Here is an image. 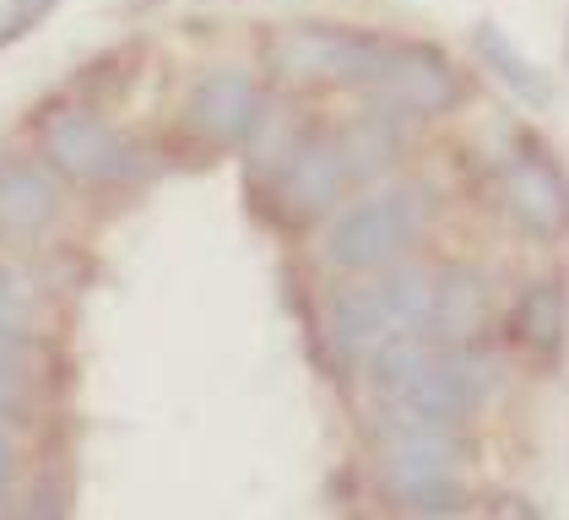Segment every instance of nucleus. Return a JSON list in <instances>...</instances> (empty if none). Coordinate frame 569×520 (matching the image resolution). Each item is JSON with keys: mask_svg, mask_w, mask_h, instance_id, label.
<instances>
[{"mask_svg": "<svg viewBox=\"0 0 569 520\" xmlns=\"http://www.w3.org/2000/svg\"><path fill=\"white\" fill-rule=\"evenodd\" d=\"M33 320V288L17 266H0V326L6 331H28Z\"/></svg>", "mask_w": 569, "mask_h": 520, "instance_id": "obj_17", "label": "nucleus"}, {"mask_svg": "<svg viewBox=\"0 0 569 520\" xmlns=\"http://www.w3.org/2000/svg\"><path fill=\"white\" fill-rule=\"evenodd\" d=\"M352 87H363L369 98L391 103L401 114H418V120L450 114L461 103V92H467L456 66L439 49H429V43H380V39L369 43Z\"/></svg>", "mask_w": 569, "mask_h": 520, "instance_id": "obj_5", "label": "nucleus"}, {"mask_svg": "<svg viewBox=\"0 0 569 520\" xmlns=\"http://www.w3.org/2000/svg\"><path fill=\"white\" fill-rule=\"evenodd\" d=\"M472 43H478L482 66L505 82V92H510L516 103H526V109H548V103H553V77H548L537 60H526L521 49L505 39L493 22H482L478 33H472Z\"/></svg>", "mask_w": 569, "mask_h": 520, "instance_id": "obj_13", "label": "nucleus"}, {"mask_svg": "<svg viewBox=\"0 0 569 520\" xmlns=\"http://www.w3.org/2000/svg\"><path fill=\"white\" fill-rule=\"evenodd\" d=\"M482 520H542V516H537V504L521 499V493H493L488 510H482Z\"/></svg>", "mask_w": 569, "mask_h": 520, "instance_id": "obj_19", "label": "nucleus"}, {"mask_svg": "<svg viewBox=\"0 0 569 520\" xmlns=\"http://www.w3.org/2000/svg\"><path fill=\"white\" fill-rule=\"evenodd\" d=\"M337 147H342V158H348V173L358 179V173H380V169H391V158H396V130L386 126V120H375V126H352L348 136H337Z\"/></svg>", "mask_w": 569, "mask_h": 520, "instance_id": "obj_15", "label": "nucleus"}, {"mask_svg": "<svg viewBox=\"0 0 569 520\" xmlns=\"http://www.w3.org/2000/svg\"><path fill=\"white\" fill-rule=\"evenodd\" d=\"M461 444L450 423L412 418V412H386L380 407V477L396 504L418 516H450L467 504L461 488Z\"/></svg>", "mask_w": 569, "mask_h": 520, "instance_id": "obj_2", "label": "nucleus"}, {"mask_svg": "<svg viewBox=\"0 0 569 520\" xmlns=\"http://www.w3.org/2000/svg\"><path fill=\"white\" fill-rule=\"evenodd\" d=\"M54 6L60 0H6V11H0V49H11V43H22L28 33H39L49 17H54Z\"/></svg>", "mask_w": 569, "mask_h": 520, "instance_id": "obj_16", "label": "nucleus"}, {"mask_svg": "<svg viewBox=\"0 0 569 520\" xmlns=\"http://www.w3.org/2000/svg\"><path fill=\"white\" fill-rule=\"evenodd\" d=\"M435 314V277L423 266H386L375 282H358L348 293H337L326 309L331 342L342 358H375L380 347L423 337Z\"/></svg>", "mask_w": 569, "mask_h": 520, "instance_id": "obj_3", "label": "nucleus"}, {"mask_svg": "<svg viewBox=\"0 0 569 520\" xmlns=\"http://www.w3.org/2000/svg\"><path fill=\"white\" fill-rule=\"evenodd\" d=\"M423 196L407 190V184H386V190H369L358 196L348 212L331 217V233H326V266L363 277V271H386L391 260L407 256V244L423 233Z\"/></svg>", "mask_w": 569, "mask_h": 520, "instance_id": "obj_4", "label": "nucleus"}, {"mask_svg": "<svg viewBox=\"0 0 569 520\" xmlns=\"http://www.w3.org/2000/svg\"><path fill=\"white\" fill-rule=\"evenodd\" d=\"M54 217H60V179H54V169L6 152L0 158V239L28 244V239L49 233Z\"/></svg>", "mask_w": 569, "mask_h": 520, "instance_id": "obj_10", "label": "nucleus"}, {"mask_svg": "<svg viewBox=\"0 0 569 520\" xmlns=\"http://www.w3.org/2000/svg\"><path fill=\"white\" fill-rule=\"evenodd\" d=\"M510 331H516V342H521L537 363H553V358L565 352V337H569L565 288H559V282H531L521 299H516Z\"/></svg>", "mask_w": 569, "mask_h": 520, "instance_id": "obj_12", "label": "nucleus"}, {"mask_svg": "<svg viewBox=\"0 0 569 520\" xmlns=\"http://www.w3.org/2000/svg\"><path fill=\"white\" fill-rule=\"evenodd\" d=\"M369 43H375L369 33H352V28H288L277 39V66L309 82H352Z\"/></svg>", "mask_w": 569, "mask_h": 520, "instance_id": "obj_11", "label": "nucleus"}, {"mask_svg": "<svg viewBox=\"0 0 569 520\" xmlns=\"http://www.w3.org/2000/svg\"><path fill=\"white\" fill-rule=\"evenodd\" d=\"M184 120L201 130V136L222 141V147L250 141V136H256V120H261V87H256L250 71H239V66H218V71H207V77L196 82Z\"/></svg>", "mask_w": 569, "mask_h": 520, "instance_id": "obj_8", "label": "nucleus"}, {"mask_svg": "<svg viewBox=\"0 0 569 520\" xmlns=\"http://www.w3.org/2000/svg\"><path fill=\"white\" fill-rule=\"evenodd\" d=\"M499 201L510 222L521 228L526 239H565L569 233V179L565 169L537 152V147H521L499 163Z\"/></svg>", "mask_w": 569, "mask_h": 520, "instance_id": "obj_7", "label": "nucleus"}, {"mask_svg": "<svg viewBox=\"0 0 569 520\" xmlns=\"http://www.w3.org/2000/svg\"><path fill=\"white\" fill-rule=\"evenodd\" d=\"M39 152L54 169V179H71V184H103V179H120L126 173V141L120 130L109 126L98 109L88 103H66L54 109L39 130Z\"/></svg>", "mask_w": 569, "mask_h": 520, "instance_id": "obj_6", "label": "nucleus"}, {"mask_svg": "<svg viewBox=\"0 0 569 520\" xmlns=\"http://www.w3.org/2000/svg\"><path fill=\"white\" fill-rule=\"evenodd\" d=\"M369 380L380 390L386 412H412V418H435V423H456V418L478 412L493 386L478 352H439L423 337L380 347L369 358Z\"/></svg>", "mask_w": 569, "mask_h": 520, "instance_id": "obj_1", "label": "nucleus"}, {"mask_svg": "<svg viewBox=\"0 0 569 520\" xmlns=\"http://www.w3.org/2000/svg\"><path fill=\"white\" fill-rule=\"evenodd\" d=\"M348 179H352L348 158H342V147L331 136L305 141L282 163V173H277V207H282V217H293V222H315V217H326L337 207V196H342Z\"/></svg>", "mask_w": 569, "mask_h": 520, "instance_id": "obj_9", "label": "nucleus"}, {"mask_svg": "<svg viewBox=\"0 0 569 520\" xmlns=\"http://www.w3.org/2000/svg\"><path fill=\"white\" fill-rule=\"evenodd\" d=\"M488 320V288L472 271H450V277H435V314H429V331L445 337V342H467Z\"/></svg>", "mask_w": 569, "mask_h": 520, "instance_id": "obj_14", "label": "nucleus"}, {"mask_svg": "<svg viewBox=\"0 0 569 520\" xmlns=\"http://www.w3.org/2000/svg\"><path fill=\"white\" fill-rule=\"evenodd\" d=\"M11 477H17V450H11V433L0 429V499H6Z\"/></svg>", "mask_w": 569, "mask_h": 520, "instance_id": "obj_20", "label": "nucleus"}, {"mask_svg": "<svg viewBox=\"0 0 569 520\" xmlns=\"http://www.w3.org/2000/svg\"><path fill=\"white\" fill-rule=\"evenodd\" d=\"M28 363V331H6L0 326V396H11Z\"/></svg>", "mask_w": 569, "mask_h": 520, "instance_id": "obj_18", "label": "nucleus"}]
</instances>
